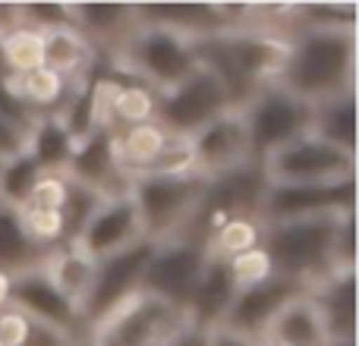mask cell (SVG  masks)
<instances>
[{"mask_svg": "<svg viewBox=\"0 0 359 346\" xmlns=\"http://www.w3.org/2000/svg\"><path fill=\"white\" fill-rule=\"evenodd\" d=\"M168 142V132L158 123H142V126H130V130L114 132V155L117 164L126 177H136V173H149L155 167L158 155L164 151Z\"/></svg>", "mask_w": 359, "mask_h": 346, "instance_id": "cell-23", "label": "cell"}, {"mask_svg": "<svg viewBox=\"0 0 359 346\" xmlns=\"http://www.w3.org/2000/svg\"><path fill=\"white\" fill-rule=\"evenodd\" d=\"M41 41H44L41 67H48L50 73L63 76V79H79L95 63L92 44L76 32V25H60V29L41 32Z\"/></svg>", "mask_w": 359, "mask_h": 346, "instance_id": "cell-22", "label": "cell"}, {"mask_svg": "<svg viewBox=\"0 0 359 346\" xmlns=\"http://www.w3.org/2000/svg\"><path fill=\"white\" fill-rule=\"evenodd\" d=\"M79 343H82V340H76V337L63 334V331L32 321L29 337H25V343H22V346H79Z\"/></svg>", "mask_w": 359, "mask_h": 346, "instance_id": "cell-39", "label": "cell"}, {"mask_svg": "<svg viewBox=\"0 0 359 346\" xmlns=\"http://www.w3.org/2000/svg\"><path fill=\"white\" fill-rule=\"evenodd\" d=\"M32 321L16 309H0V346H22L29 337Z\"/></svg>", "mask_w": 359, "mask_h": 346, "instance_id": "cell-37", "label": "cell"}, {"mask_svg": "<svg viewBox=\"0 0 359 346\" xmlns=\"http://www.w3.org/2000/svg\"><path fill=\"white\" fill-rule=\"evenodd\" d=\"M205 343H208V334H198V331H192V328H189L186 334H180L170 346H205Z\"/></svg>", "mask_w": 359, "mask_h": 346, "instance_id": "cell-41", "label": "cell"}, {"mask_svg": "<svg viewBox=\"0 0 359 346\" xmlns=\"http://www.w3.org/2000/svg\"><path fill=\"white\" fill-rule=\"evenodd\" d=\"M356 211V179L337 186H265L259 205V221H293V217H322Z\"/></svg>", "mask_w": 359, "mask_h": 346, "instance_id": "cell-13", "label": "cell"}, {"mask_svg": "<svg viewBox=\"0 0 359 346\" xmlns=\"http://www.w3.org/2000/svg\"><path fill=\"white\" fill-rule=\"evenodd\" d=\"M111 63L123 76L149 85L155 95L174 88L177 82H183L186 76L202 67L192 38L149 22H139L130 41L111 57Z\"/></svg>", "mask_w": 359, "mask_h": 346, "instance_id": "cell-3", "label": "cell"}, {"mask_svg": "<svg viewBox=\"0 0 359 346\" xmlns=\"http://www.w3.org/2000/svg\"><path fill=\"white\" fill-rule=\"evenodd\" d=\"M236 299V284L233 274H230V265L224 258H215L208 255L202 268V277H198L196 290H192L189 303H186V321H189L192 331L198 334H211L224 324L230 305Z\"/></svg>", "mask_w": 359, "mask_h": 346, "instance_id": "cell-17", "label": "cell"}, {"mask_svg": "<svg viewBox=\"0 0 359 346\" xmlns=\"http://www.w3.org/2000/svg\"><path fill=\"white\" fill-rule=\"evenodd\" d=\"M142 240L145 236H142V223H139L136 205H133L130 192H120V195L101 198L98 208H95L92 217L86 221V227L79 230V236H76L73 242H67V246H76L92 261H104Z\"/></svg>", "mask_w": 359, "mask_h": 346, "instance_id": "cell-11", "label": "cell"}, {"mask_svg": "<svg viewBox=\"0 0 359 346\" xmlns=\"http://www.w3.org/2000/svg\"><path fill=\"white\" fill-rule=\"evenodd\" d=\"M309 299L322 318L325 337L331 340H356V268L334 271L309 290Z\"/></svg>", "mask_w": 359, "mask_h": 346, "instance_id": "cell-19", "label": "cell"}, {"mask_svg": "<svg viewBox=\"0 0 359 346\" xmlns=\"http://www.w3.org/2000/svg\"><path fill=\"white\" fill-rule=\"evenodd\" d=\"M0 170H4V161H0Z\"/></svg>", "mask_w": 359, "mask_h": 346, "instance_id": "cell-45", "label": "cell"}, {"mask_svg": "<svg viewBox=\"0 0 359 346\" xmlns=\"http://www.w3.org/2000/svg\"><path fill=\"white\" fill-rule=\"evenodd\" d=\"M236 111L243 113V123H246L249 158L255 167L278 148L309 136L316 123V104L297 98L278 82H268L259 92H252Z\"/></svg>", "mask_w": 359, "mask_h": 346, "instance_id": "cell-5", "label": "cell"}, {"mask_svg": "<svg viewBox=\"0 0 359 346\" xmlns=\"http://www.w3.org/2000/svg\"><path fill=\"white\" fill-rule=\"evenodd\" d=\"M227 265H230V274H233L236 290L255 286V284H262V280H268L274 274L271 261H268V255H265V249H262V246H255V249H249V252L236 255V258H230Z\"/></svg>", "mask_w": 359, "mask_h": 346, "instance_id": "cell-34", "label": "cell"}, {"mask_svg": "<svg viewBox=\"0 0 359 346\" xmlns=\"http://www.w3.org/2000/svg\"><path fill=\"white\" fill-rule=\"evenodd\" d=\"M151 252H155V242L142 240V242H136V246L123 249V252L111 255V258L95 261L92 284H88L86 296H82V303H79L82 331H88L98 318H104L111 309H117L133 293H139Z\"/></svg>", "mask_w": 359, "mask_h": 346, "instance_id": "cell-10", "label": "cell"}, {"mask_svg": "<svg viewBox=\"0 0 359 346\" xmlns=\"http://www.w3.org/2000/svg\"><path fill=\"white\" fill-rule=\"evenodd\" d=\"M230 107H233V98H230L227 85L215 69L202 63L196 73H189L174 88L155 95V123L168 136L189 139L192 132H198L205 123H211Z\"/></svg>", "mask_w": 359, "mask_h": 346, "instance_id": "cell-8", "label": "cell"}, {"mask_svg": "<svg viewBox=\"0 0 359 346\" xmlns=\"http://www.w3.org/2000/svg\"><path fill=\"white\" fill-rule=\"evenodd\" d=\"M334 268L337 271H350L356 268V211H347L337 223L334 233Z\"/></svg>", "mask_w": 359, "mask_h": 346, "instance_id": "cell-36", "label": "cell"}, {"mask_svg": "<svg viewBox=\"0 0 359 346\" xmlns=\"http://www.w3.org/2000/svg\"><path fill=\"white\" fill-rule=\"evenodd\" d=\"M189 151H192V170L205 179L249 167L252 158H249V136L243 113L236 107H230L211 123H205L202 130L189 136Z\"/></svg>", "mask_w": 359, "mask_h": 346, "instance_id": "cell-12", "label": "cell"}, {"mask_svg": "<svg viewBox=\"0 0 359 346\" xmlns=\"http://www.w3.org/2000/svg\"><path fill=\"white\" fill-rule=\"evenodd\" d=\"M73 136L63 130L57 117H41L29 136V158L38 164L41 173H63L73 158Z\"/></svg>", "mask_w": 359, "mask_h": 346, "instance_id": "cell-26", "label": "cell"}, {"mask_svg": "<svg viewBox=\"0 0 359 346\" xmlns=\"http://www.w3.org/2000/svg\"><path fill=\"white\" fill-rule=\"evenodd\" d=\"M79 346H86V343H79Z\"/></svg>", "mask_w": 359, "mask_h": 346, "instance_id": "cell-46", "label": "cell"}, {"mask_svg": "<svg viewBox=\"0 0 359 346\" xmlns=\"http://www.w3.org/2000/svg\"><path fill=\"white\" fill-rule=\"evenodd\" d=\"M67 189H69V179L67 173H41L32 186L29 198H25L22 208L32 211H63V202H67Z\"/></svg>", "mask_w": 359, "mask_h": 346, "instance_id": "cell-33", "label": "cell"}, {"mask_svg": "<svg viewBox=\"0 0 359 346\" xmlns=\"http://www.w3.org/2000/svg\"><path fill=\"white\" fill-rule=\"evenodd\" d=\"M347 214V211H344ZM344 214L293 217V221L262 223V242L274 274L303 284L306 290L334 274V233Z\"/></svg>", "mask_w": 359, "mask_h": 346, "instance_id": "cell-2", "label": "cell"}, {"mask_svg": "<svg viewBox=\"0 0 359 346\" xmlns=\"http://www.w3.org/2000/svg\"><path fill=\"white\" fill-rule=\"evenodd\" d=\"M205 189L208 179L198 173H136L126 192L139 211L142 236L149 242H164L186 230Z\"/></svg>", "mask_w": 359, "mask_h": 346, "instance_id": "cell-4", "label": "cell"}, {"mask_svg": "<svg viewBox=\"0 0 359 346\" xmlns=\"http://www.w3.org/2000/svg\"><path fill=\"white\" fill-rule=\"evenodd\" d=\"M6 299H10V277L0 274V309H6Z\"/></svg>", "mask_w": 359, "mask_h": 346, "instance_id": "cell-42", "label": "cell"}, {"mask_svg": "<svg viewBox=\"0 0 359 346\" xmlns=\"http://www.w3.org/2000/svg\"><path fill=\"white\" fill-rule=\"evenodd\" d=\"M6 305L16 312H22L29 321L38 324H48V328H57L63 334L76 337L82 340V318L79 309L50 284V277L41 271H29V274H19V277L10 280V299Z\"/></svg>", "mask_w": 359, "mask_h": 346, "instance_id": "cell-15", "label": "cell"}, {"mask_svg": "<svg viewBox=\"0 0 359 346\" xmlns=\"http://www.w3.org/2000/svg\"><path fill=\"white\" fill-rule=\"evenodd\" d=\"M262 340H271L278 346H325L328 343L322 318H318L309 293L290 299V303L280 309V315L271 321V328L265 331Z\"/></svg>", "mask_w": 359, "mask_h": 346, "instance_id": "cell-21", "label": "cell"}, {"mask_svg": "<svg viewBox=\"0 0 359 346\" xmlns=\"http://www.w3.org/2000/svg\"><path fill=\"white\" fill-rule=\"evenodd\" d=\"M10 79V76H6ZM16 95L38 113V117H54L57 111L63 107L69 88H73V79H63V76L50 73L48 67H38L32 73L19 76V79H10Z\"/></svg>", "mask_w": 359, "mask_h": 346, "instance_id": "cell-25", "label": "cell"}, {"mask_svg": "<svg viewBox=\"0 0 359 346\" xmlns=\"http://www.w3.org/2000/svg\"><path fill=\"white\" fill-rule=\"evenodd\" d=\"M101 198H104V195H98V192H92V189H86V186H79V183H73V179H69L67 202H63V211H60V217H63V240L73 242L76 236H79V230L86 227V221L92 217V211L98 208Z\"/></svg>", "mask_w": 359, "mask_h": 346, "instance_id": "cell-32", "label": "cell"}, {"mask_svg": "<svg viewBox=\"0 0 359 346\" xmlns=\"http://www.w3.org/2000/svg\"><path fill=\"white\" fill-rule=\"evenodd\" d=\"M262 242V221L259 217H230V221H224L221 227L215 230V233L205 240V249H208V255H215V258H236V255L249 252V249H255Z\"/></svg>", "mask_w": 359, "mask_h": 346, "instance_id": "cell-29", "label": "cell"}, {"mask_svg": "<svg viewBox=\"0 0 359 346\" xmlns=\"http://www.w3.org/2000/svg\"><path fill=\"white\" fill-rule=\"evenodd\" d=\"M29 155V136L22 130L10 123V120L0 113V161H16V158Z\"/></svg>", "mask_w": 359, "mask_h": 346, "instance_id": "cell-38", "label": "cell"}, {"mask_svg": "<svg viewBox=\"0 0 359 346\" xmlns=\"http://www.w3.org/2000/svg\"><path fill=\"white\" fill-rule=\"evenodd\" d=\"M359 41L356 29L341 25H290L278 85L309 104L356 92Z\"/></svg>", "mask_w": 359, "mask_h": 346, "instance_id": "cell-1", "label": "cell"}, {"mask_svg": "<svg viewBox=\"0 0 359 346\" xmlns=\"http://www.w3.org/2000/svg\"><path fill=\"white\" fill-rule=\"evenodd\" d=\"M155 123V92L142 82H120L111 95V113H107V130L120 132L130 126Z\"/></svg>", "mask_w": 359, "mask_h": 346, "instance_id": "cell-28", "label": "cell"}, {"mask_svg": "<svg viewBox=\"0 0 359 346\" xmlns=\"http://www.w3.org/2000/svg\"><path fill=\"white\" fill-rule=\"evenodd\" d=\"M325 346H356V340H331V343H325Z\"/></svg>", "mask_w": 359, "mask_h": 346, "instance_id": "cell-43", "label": "cell"}, {"mask_svg": "<svg viewBox=\"0 0 359 346\" xmlns=\"http://www.w3.org/2000/svg\"><path fill=\"white\" fill-rule=\"evenodd\" d=\"M67 173L73 183L98 192V195H120L130 189V177L120 170L117 155H114V132H92L82 142H76L73 158L67 164Z\"/></svg>", "mask_w": 359, "mask_h": 346, "instance_id": "cell-16", "label": "cell"}, {"mask_svg": "<svg viewBox=\"0 0 359 346\" xmlns=\"http://www.w3.org/2000/svg\"><path fill=\"white\" fill-rule=\"evenodd\" d=\"M22 19L29 29H38V32L73 25L69 4H22Z\"/></svg>", "mask_w": 359, "mask_h": 346, "instance_id": "cell-35", "label": "cell"}, {"mask_svg": "<svg viewBox=\"0 0 359 346\" xmlns=\"http://www.w3.org/2000/svg\"><path fill=\"white\" fill-rule=\"evenodd\" d=\"M205 261H208V249L198 240H189V236H174V240L155 242V252H151L149 265H145L139 290L186 312V303H189L192 290H196L198 277H202Z\"/></svg>", "mask_w": 359, "mask_h": 346, "instance_id": "cell-9", "label": "cell"}, {"mask_svg": "<svg viewBox=\"0 0 359 346\" xmlns=\"http://www.w3.org/2000/svg\"><path fill=\"white\" fill-rule=\"evenodd\" d=\"M41 50H44L41 32L29 29V25L0 38V69H4V76L19 79V76L38 69L41 67Z\"/></svg>", "mask_w": 359, "mask_h": 346, "instance_id": "cell-30", "label": "cell"}, {"mask_svg": "<svg viewBox=\"0 0 359 346\" xmlns=\"http://www.w3.org/2000/svg\"><path fill=\"white\" fill-rule=\"evenodd\" d=\"M312 132L325 142H331L334 148L356 155V92L337 95V98L316 104Z\"/></svg>", "mask_w": 359, "mask_h": 346, "instance_id": "cell-24", "label": "cell"}, {"mask_svg": "<svg viewBox=\"0 0 359 346\" xmlns=\"http://www.w3.org/2000/svg\"><path fill=\"white\" fill-rule=\"evenodd\" d=\"M73 25L92 50L104 48L111 57L130 41V35L139 29L136 4H69Z\"/></svg>", "mask_w": 359, "mask_h": 346, "instance_id": "cell-18", "label": "cell"}, {"mask_svg": "<svg viewBox=\"0 0 359 346\" xmlns=\"http://www.w3.org/2000/svg\"><path fill=\"white\" fill-rule=\"evenodd\" d=\"M38 177H41V170H38V164L29 155L16 158V161H6L4 170H0V202L13 205V208H22Z\"/></svg>", "mask_w": 359, "mask_h": 346, "instance_id": "cell-31", "label": "cell"}, {"mask_svg": "<svg viewBox=\"0 0 359 346\" xmlns=\"http://www.w3.org/2000/svg\"><path fill=\"white\" fill-rule=\"evenodd\" d=\"M44 274L50 277V284L69 299V303L79 309L82 296H86L88 284H92V274H95V261L86 258L76 246H60L54 249V255L48 258L44 265Z\"/></svg>", "mask_w": 359, "mask_h": 346, "instance_id": "cell-27", "label": "cell"}, {"mask_svg": "<svg viewBox=\"0 0 359 346\" xmlns=\"http://www.w3.org/2000/svg\"><path fill=\"white\" fill-rule=\"evenodd\" d=\"M54 249H44L25 233L19 208L0 202V274L6 277H19L29 271H41Z\"/></svg>", "mask_w": 359, "mask_h": 346, "instance_id": "cell-20", "label": "cell"}, {"mask_svg": "<svg viewBox=\"0 0 359 346\" xmlns=\"http://www.w3.org/2000/svg\"><path fill=\"white\" fill-rule=\"evenodd\" d=\"M303 293H309L303 284H297V280H290V277H280V274H271V277L262 280V284L236 290V299H233V305H230L221 328L259 343L262 337H265V331L271 328V321L280 315V309H284L290 299L303 296Z\"/></svg>", "mask_w": 359, "mask_h": 346, "instance_id": "cell-14", "label": "cell"}, {"mask_svg": "<svg viewBox=\"0 0 359 346\" xmlns=\"http://www.w3.org/2000/svg\"><path fill=\"white\" fill-rule=\"evenodd\" d=\"M259 346H278V343H271V340H259Z\"/></svg>", "mask_w": 359, "mask_h": 346, "instance_id": "cell-44", "label": "cell"}, {"mask_svg": "<svg viewBox=\"0 0 359 346\" xmlns=\"http://www.w3.org/2000/svg\"><path fill=\"white\" fill-rule=\"evenodd\" d=\"M259 170L268 186H337L356 179V155L309 132L268 155Z\"/></svg>", "mask_w": 359, "mask_h": 346, "instance_id": "cell-7", "label": "cell"}, {"mask_svg": "<svg viewBox=\"0 0 359 346\" xmlns=\"http://www.w3.org/2000/svg\"><path fill=\"white\" fill-rule=\"evenodd\" d=\"M189 331L186 312L149 293H133L82 337L86 346H170Z\"/></svg>", "mask_w": 359, "mask_h": 346, "instance_id": "cell-6", "label": "cell"}, {"mask_svg": "<svg viewBox=\"0 0 359 346\" xmlns=\"http://www.w3.org/2000/svg\"><path fill=\"white\" fill-rule=\"evenodd\" d=\"M205 346H259V343L249 340V337L233 334V331L217 328V331H211V334H208V343H205Z\"/></svg>", "mask_w": 359, "mask_h": 346, "instance_id": "cell-40", "label": "cell"}]
</instances>
